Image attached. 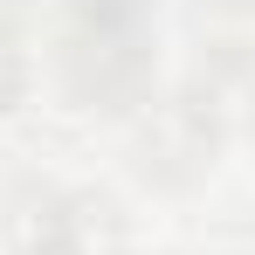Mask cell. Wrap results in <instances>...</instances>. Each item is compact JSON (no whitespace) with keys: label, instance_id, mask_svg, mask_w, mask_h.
I'll return each mask as SVG.
<instances>
[{"label":"cell","instance_id":"cell-1","mask_svg":"<svg viewBox=\"0 0 255 255\" xmlns=\"http://www.w3.org/2000/svg\"><path fill=\"white\" fill-rule=\"evenodd\" d=\"M42 69H48V83H55V97L69 111H83V118H131L159 90V35H152V21L62 7V21H55V35L42 48Z\"/></svg>","mask_w":255,"mask_h":255},{"label":"cell","instance_id":"cell-2","mask_svg":"<svg viewBox=\"0 0 255 255\" xmlns=\"http://www.w3.org/2000/svg\"><path fill=\"white\" fill-rule=\"evenodd\" d=\"M228 145H235L228 125L186 83L152 90V104H138L125 118V166L152 193H193V186H207Z\"/></svg>","mask_w":255,"mask_h":255},{"label":"cell","instance_id":"cell-3","mask_svg":"<svg viewBox=\"0 0 255 255\" xmlns=\"http://www.w3.org/2000/svg\"><path fill=\"white\" fill-rule=\"evenodd\" d=\"M7 255H118V207L83 186L35 179L7 200Z\"/></svg>","mask_w":255,"mask_h":255},{"label":"cell","instance_id":"cell-4","mask_svg":"<svg viewBox=\"0 0 255 255\" xmlns=\"http://www.w3.org/2000/svg\"><path fill=\"white\" fill-rule=\"evenodd\" d=\"M186 90L228 125V138L255 145V42H242V35L200 42L193 69H186Z\"/></svg>","mask_w":255,"mask_h":255},{"label":"cell","instance_id":"cell-5","mask_svg":"<svg viewBox=\"0 0 255 255\" xmlns=\"http://www.w3.org/2000/svg\"><path fill=\"white\" fill-rule=\"evenodd\" d=\"M28 90H35V48H28V35L14 21H0V125L21 118Z\"/></svg>","mask_w":255,"mask_h":255},{"label":"cell","instance_id":"cell-6","mask_svg":"<svg viewBox=\"0 0 255 255\" xmlns=\"http://www.w3.org/2000/svg\"><path fill=\"white\" fill-rule=\"evenodd\" d=\"M69 7H90V14H125V21H152L159 0H69Z\"/></svg>","mask_w":255,"mask_h":255},{"label":"cell","instance_id":"cell-7","mask_svg":"<svg viewBox=\"0 0 255 255\" xmlns=\"http://www.w3.org/2000/svg\"><path fill=\"white\" fill-rule=\"evenodd\" d=\"M221 7H235V14H255V0H221Z\"/></svg>","mask_w":255,"mask_h":255}]
</instances>
